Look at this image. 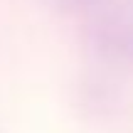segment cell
Returning <instances> with one entry per match:
<instances>
[{"label": "cell", "instance_id": "obj_2", "mask_svg": "<svg viewBox=\"0 0 133 133\" xmlns=\"http://www.w3.org/2000/svg\"><path fill=\"white\" fill-rule=\"evenodd\" d=\"M66 3H86V0H66Z\"/></svg>", "mask_w": 133, "mask_h": 133}, {"label": "cell", "instance_id": "obj_1", "mask_svg": "<svg viewBox=\"0 0 133 133\" xmlns=\"http://www.w3.org/2000/svg\"><path fill=\"white\" fill-rule=\"evenodd\" d=\"M101 42L133 59V20H111L101 27Z\"/></svg>", "mask_w": 133, "mask_h": 133}]
</instances>
